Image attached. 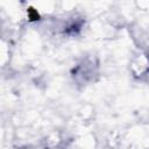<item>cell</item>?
<instances>
[{"instance_id": "obj_1", "label": "cell", "mask_w": 149, "mask_h": 149, "mask_svg": "<svg viewBox=\"0 0 149 149\" xmlns=\"http://www.w3.org/2000/svg\"><path fill=\"white\" fill-rule=\"evenodd\" d=\"M148 71H149V69H148Z\"/></svg>"}]
</instances>
